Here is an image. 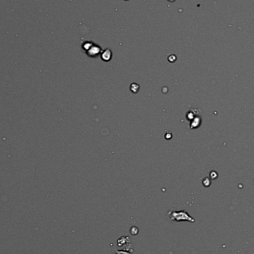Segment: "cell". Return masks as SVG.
Segmentation results:
<instances>
[{"label": "cell", "mask_w": 254, "mask_h": 254, "mask_svg": "<svg viewBox=\"0 0 254 254\" xmlns=\"http://www.w3.org/2000/svg\"><path fill=\"white\" fill-rule=\"evenodd\" d=\"M101 57L102 59L104 61L110 60L111 58H112V52H111V51L109 50V49H106V50L104 51V52L102 53Z\"/></svg>", "instance_id": "3957f363"}, {"label": "cell", "mask_w": 254, "mask_h": 254, "mask_svg": "<svg viewBox=\"0 0 254 254\" xmlns=\"http://www.w3.org/2000/svg\"><path fill=\"white\" fill-rule=\"evenodd\" d=\"M170 218L173 221H187L190 222H194L195 219L192 218L188 213L184 210L181 211H172L170 212Z\"/></svg>", "instance_id": "6da1fadb"}, {"label": "cell", "mask_w": 254, "mask_h": 254, "mask_svg": "<svg viewBox=\"0 0 254 254\" xmlns=\"http://www.w3.org/2000/svg\"><path fill=\"white\" fill-rule=\"evenodd\" d=\"M116 253H117V254H129L128 252L123 251V250H117Z\"/></svg>", "instance_id": "277c9868"}, {"label": "cell", "mask_w": 254, "mask_h": 254, "mask_svg": "<svg viewBox=\"0 0 254 254\" xmlns=\"http://www.w3.org/2000/svg\"><path fill=\"white\" fill-rule=\"evenodd\" d=\"M86 50L87 51V54H88L89 57H96V56H98L100 52V47L97 46V45H94L93 46L92 44L90 45V47H88V48H86Z\"/></svg>", "instance_id": "7a4b0ae2"}]
</instances>
